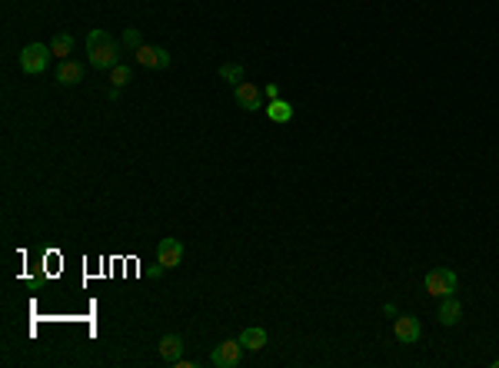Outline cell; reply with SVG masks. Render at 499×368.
<instances>
[{"instance_id": "cell-4", "label": "cell", "mask_w": 499, "mask_h": 368, "mask_svg": "<svg viewBox=\"0 0 499 368\" xmlns=\"http://www.w3.org/2000/svg\"><path fill=\"white\" fill-rule=\"evenodd\" d=\"M240 358H243V342L236 338V342H220L216 349L210 351V365L216 368H236L240 365Z\"/></svg>"}, {"instance_id": "cell-17", "label": "cell", "mask_w": 499, "mask_h": 368, "mask_svg": "<svg viewBox=\"0 0 499 368\" xmlns=\"http://www.w3.org/2000/svg\"><path fill=\"white\" fill-rule=\"evenodd\" d=\"M123 43H127L130 50H140V47H143V43H140V30H136V27H130V30L123 34Z\"/></svg>"}, {"instance_id": "cell-18", "label": "cell", "mask_w": 499, "mask_h": 368, "mask_svg": "<svg viewBox=\"0 0 499 368\" xmlns=\"http://www.w3.org/2000/svg\"><path fill=\"white\" fill-rule=\"evenodd\" d=\"M269 96V100H276V96H280V83H267V90H263Z\"/></svg>"}, {"instance_id": "cell-14", "label": "cell", "mask_w": 499, "mask_h": 368, "mask_svg": "<svg viewBox=\"0 0 499 368\" xmlns=\"http://www.w3.org/2000/svg\"><path fill=\"white\" fill-rule=\"evenodd\" d=\"M50 54L57 56V60H70V54H74V40H70V34H57L54 43H50Z\"/></svg>"}, {"instance_id": "cell-16", "label": "cell", "mask_w": 499, "mask_h": 368, "mask_svg": "<svg viewBox=\"0 0 499 368\" xmlns=\"http://www.w3.org/2000/svg\"><path fill=\"white\" fill-rule=\"evenodd\" d=\"M220 76H223L227 83H243V67H240V63H223V67H220Z\"/></svg>"}, {"instance_id": "cell-1", "label": "cell", "mask_w": 499, "mask_h": 368, "mask_svg": "<svg viewBox=\"0 0 499 368\" xmlns=\"http://www.w3.org/2000/svg\"><path fill=\"white\" fill-rule=\"evenodd\" d=\"M87 60L96 70H114L120 63V43L107 30H90L87 34Z\"/></svg>"}, {"instance_id": "cell-15", "label": "cell", "mask_w": 499, "mask_h": 368, "mask_svg": "<svg viewBox=\"0 0 499 368\" xmlns=\"http://www.w3.org/2000/svg\"><path fill=\"white\" fill-rule=\"evenodd\" d=\"M130 80H134V74H130V67H123V63H116L114 70H110V83H114L116 90H120V87H127Z\"/></svg>"}, {"instance_id": "cell-8", "label": "cell", "mask_w": 499, "mask_h": 368, "mask_svg": "<svg viewBox=\"0 0 499 368\" xmlns=\"http://www.w3.org/2000/svg\"><path fill=\"white\" fill-rule=\"evenodd\" d=\"M233 96H236V107L240 110H260V87H253V83H236V90H233Z\"/></svg>"}, {"instance_id": "cell-2", "label": "cell", "mask_w": 499, "mask_h": 368, "mask_svg": "<svg viewBox=\"0 0 499 368\" xmlns=\"http://www.w3.org/2000/svg\"><path fill=\"white\" fill-rule=\"evenodd\" d=\"M422 289L433 295V299L453 295L456 292V272H449V269H429L426 279H422Z\"/></svg>"}, {"instance_id": "cell-11", "label": "cell", "mask_w": 499, "mask_h": 368, "mask_svg": "<svg viewBox=\"0 0 499 368\" xmlns=\"http://www.w3.org/2000/svg\"><path fill=\"white\" fill-rule=\"evenodd\" d=\"M80 76H83V70H80L77 60H60L57 83H63V87H74V83H80Z\"/></svg>"}, {"instance_id": "cell-9", "label": "cell", "mask_w": 499, "mask_h": 368, "mask_svg": "<svg viewBox=\"0 0 499 368\" xmlns=\"http://www.w3.org/2000/svg\"><path fill=\"white\" fill-rule=\"evenodd\" d=\"M156 351H160V358L163 362H176V358H183V338L180 335H163L160 338V345H156Z\"/></svg>"}, {"instance_id": "cell-7", "label": "cell", "mask_w": 499, "mask_h": 368, "mask_svg": "<svg viewBox=\"0 0 499 368\" xmlns=\"http://www.w3.org/2000/svg\"><path fill=\"white\" fill-rule=\"evenodd\" d=\"M180 259H183V242L180 239H160V246H156V262H160L163 269L180 266Z\"/></svg>"}, {"instance_id": "cell-10", "label": "cell", "mask_w": 499, "mask_h": 368, "mask_svg": "<svg viewBox=\"0 0 499 368\" xmlns=\"http://www.w3.org/2000/svg\"><path fill=\"white\" fill-rule=\"evenodd\" d=\"M462 318V305L456 295H442L440 299V322L442 325H456Z\"/></svg>"}, {"instance_id": "cell-3", "label": "cell", "mask_w": 499, "mask_h": 368, "mask_svg": "<svg viewBox=\"0 0 499 368\" xmlns=\"http://www.w3.org/2000/svg\"><path fill=\"white\" fill-rule=\"evenodd\" d=\"M50 47H43V43H30V47H23L20 50V70L30 76H37L47 70V60H50Z\"/></svg>"}, {"instance_id": "cell-13", "label": "cell", "mask_w": 499, "mask_h": 368, "mask_svg": "<svg viewBox=\"0 0 499 368\" xmlns=\"http://www.w3.org/2000/svg\"><path fill=\"white\" fill-rule=\"evenodd\" d=\"M267 116L273 120V123H289L293 120V107H289L287 100H269V107H267Z\"/></svg>"}, {"instance_id": "cell-5", "label": "cell", "mask_w": 499, "mask_h": 368, "mask_svg": "<svg viewBox=\"0 0 499 368\" xmlns=\"http://www.w3.org/2000/svg\"><path fill=\"white\" fill-rule=\"evenodd\" d=\"M393 335L400 338V342H420V335H422V325H420V318H413V315H396V322H393Z\"/></svg>"}, {"instance_id": "cell-12", "label": "cell", "mask_w": 499, "mask_h": 368, "mask_svg": "<svg viewBox=\"0 0 499 368\" xmlns=\"http://www.w3.org/2000/svg\"><path fill=\"white\" fill-rule=\"evenodd\" d=\"M240 342H243V349L260 351L263 345H267V332L260 329V325H250V329H243V335H240Z\"/></svg>"}, {"instance_id": "cell-6", "label": "cell", "mask_w": 499, "mask_h": 368, "mask_svg": "<svg viewBox=\"0 0 499 368\" xmlns=\"http://www.w3.org/2000/svg\"><path fill=\"white\" fill-rule=\"evenodd\" d=\"M136 63L140 67H150V70H163V67H170V54L163 50V47H140L136 50Z\"/></svg>"}]
</instances>
